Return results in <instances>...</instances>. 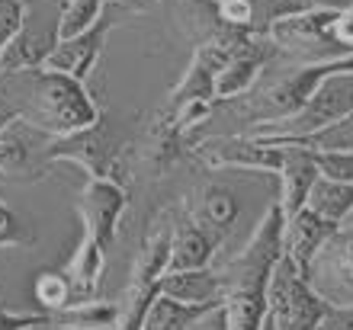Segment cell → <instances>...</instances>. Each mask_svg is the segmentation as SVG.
I'll return each instance as SVG.
<instances>
[{
  "label": "cell",
  "instance_id": "1",
  "mask_svg": "<svg viewBox=\"0 0 353 330\" xmlns=\"http://www.w3.org/2000/svg\"><path fill=\"white\" fill-rule=\"evenodd\" d=\"M283 228L286 215L273 202L263 212L254 238L219 269L222 276V305L228 314V330H263L270 318V276L283 257Z\"/></svg>",
  "mask_w": 353,
  "mask_h": 330
},
{
  "label": "cell",
  "instance_id": "2",
  "mask_svg": "<svg viewBox=\"0 0 353 330\" xmlns=\"http://www.w3.org/2000/svg\"><path fill=\"white\" fill-rule=\"evenodd\" d=\"M0 87L13 100L23 125L46 132L52 138L74 135L100 119V106L93 103L90 90L65 74L32 68V71L0 77Z\"/></svg>",
  "mask_w": 353,
  "mask_h": 330
},
{
  "label": "cell",
  "instance_id": "3",
  "mask_svg": "<svg viewBox=\"0 0 353 330\" xmlns=\"http://www.w3.org/2000/svg\"><path fill=\"white\" fill-rule=\"evenodd\" d=\"M125 151V132L112 116L100 112V119L65 138H52L42 147V161L55 164V161H71V164L84 167L87 176L93 180H119L116 164L119 154Z\"/></svg>",
  "mask_w": 353,
  "mask_h": 330
},
{
  "label": "cell",
  "instance_id": "4",
  "mask_svg": "<svg viewBox=\"0 0 353 330\" xmlns=\"http://www.w3.org/2000/svg\"><path fill=\"white\" fill-rule=\"evenodd\" d=\"M334 74H353V55H341V58H327V61H312V65H299L292 71H283L273 83H267L261 90L257 100V112H254V125H267V122H283L292 119L302 106H305L315 90L327 77Z\"/></svg>",
  "mask_w": 353,
  "mask_h": 330
},
{
  "label": "cell",
  "instance_id": "5",
  "mask_svg": "<svg viewBox=\"0 0 353 330\" xmlns=\"http://www.w3.org/2000/svg\"><path fill=\"white\" fill-rule=\"evenodd\" d=\"M350 116H353V74H334V77H327V81L318 87L315 96H312L292 119L267 122V125H257V129L244 132V135H251V138H257V141H263V145H270V141L315 135V132L327 129V125H337V122L350 119Z\"/></svg>",
  "mask_w": 353,
  "mask_h": 330
},
{
  "label": "cell",
  "instance_id": "6",
  "mask_svg": "<svg viewBox=\"0 0 353 330\" xmlns=\"http://www.w3.org/2000/svg\"><path fill=\"white\" fill-rule=\"evenodd\" d=\"M270 318L276 330H315V324L327 314L331 305L312 289L305 273L283 254L270 276Z\"/></svg>",
  "mask_w": 353,
  "mask_h": 330
},
{
  "label": "cell",
  "instance_id": "7",
  "mask_svg": "<svg viewBox=\"0 0 353 330\" xmlns=\"http://www.w3.org/2000/svg\"><path fill=\"white\" fill-rule=\"evenodd\" d=\"M305 279L331 308L353 311V225H341L321 244L308 263Z\"/></svg>",
  "mask_w": 353,
  "mask_h": 330
},
{
  "label": "cell",
  "instance_id": "8",
  "mask_svg": "<svg viewBox=\"0 0 353 330\" xmlns=\"http://www.w3.org/2000/svg\"><path fill=\"white\" fill-rule=\"evenodd\" d=\"M196 154L205 167H215V170H254V174H279L286 161L283 147L263 145L251 135L209 138L196 147Z\"/></svg>",
  "mask_w": 353,
  "mask_h": 330
},
{
  "label": "cell",
  "instance_id": "9",
  "mask_svg": "<svg viewBox=\"0 0 353 330\" xmlns=\"http://www.w3.org/2000/svg\"><path fill=\"white\" fill-rule=\"evenodd\" d=\"M341 17V7H299L296 13L276 17L267 26L270 42L289 55H302V52H315L327 42L334 45L331 39V26Z\"/></svg>",
  "mask_w": 353,
  "mask_h": 330
},
{
  "label": "cell",
  "instance_id": "10",
  "mask_svg": "<svg viewBox=\"0 0 353 330\" xmlns=\"http://www.w3.org/2000/svg\"><path fill=\"white\" fill-rule=\"evenodd\" d=\"M273 55H276V45L270 42L267 32H248V36L234 45L228 65L222 68L219 81H215V103L234 100V96H241V93L251 90Z\"/></svg>",
  "mask_w": 353,
  "mask_h": 330
},
{
  "label": "cell",
  "instance_id": "11",
  "mask_svg": "<svg viewBox=\"0 0 353 330\" xmlns=\"http://www.w3.org/2000/svg\"><path fill=\"white\" fill-rule=\"evenodd\" d=\"M129 205V193L119 180H87L84 189L77 193V215L84 221V231L100 238L106 247L116 238V228H119L122 212Z\"/></svg>",
  "mask_w": 353,
  "mask_h": 330
},
{
  "label": "cell",
  "instance_id": "12",
  "mask_svg": "<svg viewBox=\"0 0 353 330\" xmlns=\"http://www.w3.org/2000/svg\"><path fill=\"white\" fill-rule=\"evenodd\" d=\"M186 215H190V225L209 231L212 238L222 240L228 231L234 228L238 221V212H241V202L234 196L232 186L225 183H203L199 189L186 196Z\"/></svg>",
  "mask_w": 353,
  "mask_h": 330
},
{
  "label": "cell",
  "instance_id": "13",
  "mask_svg": "<svg viewBox=\"0 0 353 330\" xmlns=\"http://www.w3.org/2000/svg\"><path fill=\"white\" fill-rule=\"evenodd\" d=\"M110 29H112V19L103 17L90 32H84V36L68 39V42H55L42 68H46V71H55V74H65V77H74V81L84 83L87 77H90L93 65H97V58H100L103 45H106Z\"/></svg>",
  "mask_w": 353,
  "mask_h": 330
},
{
  "label": "cell",
  "instance_id": "14",
  "mask_svg": "<svg viewBox=\"0 0 353 330\" xmlns=\"http://www.w3.org/2000/svg\"><path fill=\"white\" fill-rule=\"evenodd\" d=\"M286 151V161H283V170H279V209L286 218H292L296 212H302L308 205V196L315 189V183L321 180V170H318L315 157L302 151V147H283Z\"/></svg>",
  "mask_w": 353,
  "mask_h": 330
},
{
  "label": "cell",
  "instance_id": "15",
  "mask_svg": "<svg viewBox=\"0 0 353 330\" xmlns=\"http://www.w3.org/2000/svg\"><path fill=\"white\" fill-rule=\"evenodd\" d=\"M337 228H341V225H331V221H325L312 209L296 212L292 218H286V228H283V254L305 273L312 257L321 250V244H325Z\"/></svg>",
  "mask_w": 353,
  "mask_h": 330
},
{
  "label": "cell",
  "instance_id": "16",
  "mask_svg": "<svg viewBox=\"0 0 353 330\" xmlns=\"http://www.w3.org/2000/svg\"><path fill=\"white\" fill-rule=\"evenodd\" d=\"M158 295H168L180 305H222V276L219 269H186V273H164Z\"/></svg>",
  "mask_w": 353,
  "mask_h": 330
},
{
  "label": "cell",
  "instance_id": "17",
  "mask_svg": "<svg viewBox=\"0 0 353 330\" xmlns=\"http://www.w3.org/2000/svg\"><path fill=\"white\" fill-rule=\"evenodd\" d=\"M103 266H106V244L84 231L81 244H77L71 260L65 263V276H68V282H71V289H74V305L90 302V295L100 285Z\"/></svg>",
  "mask_w": 353,
  "mask_h": 330
},
{
  "label": "cell",
  "instance_id": "18",
  "mask_svg": "<svg viewBox=\"0 0 353 330\" xmlns=\"http://www.w3.org/2000/svg\"><path fill=\"white\" fill-rule=\"evenodd\" d=\"M222 240L212 238L209 231L196 228V225H180L174 231V250H170V266L168 273H186V269H205L212 266L215 250Z\"/></svg>",
  "mask_w": 353,
  "mask_h": 330
},
{
  "label": "cell",
  "instance_id": "19",
  "mask_svg": "<svg viewBox=\"0 0 353 330\" xmlns=\"http://www.w3.org/2000/svg\"><path fill=\"white\" fill-rule=\"evenodd\" d=\"M122 305L112 302H77L65 311L52 314V327H77V330H119Z\"/></svg>",
  "mask_w": 353,
  "mask_h": 330
},
{
  "label": "cell",
  "instance_id": "20",
  "mask_svg": "<svg viewBox=\"0 0 353 330\" xmlns=\"http://www.w3.org/2000/svg\"><path fill=\"white\" fill-rule=\"evenodd\" d=\"M315 215H321L331 225H344L353 215V183H341V180H327L321 176L308 196V205Z\"/></svg>",
  "mask_w": 353,
  "mask_h": 330
},
{
  "label": "cell",
  "instance_id": "21",
  "mask_svg": "<svg viewBox=\"0 0 353 330\" xmlns=\"http://www.w3.org/2000/svg\"><path fill=\"white\" fill-rule=\"evenodd\" d=\"M209 308H215V305H180L168 295H158L145 314L141 330H190V324L199 321Z\"/></svg>",
  "mask_w": 353,
  "mask_h": 330
},
{
  "label": "cell",
  "instance_id": "22",
  "mask_svg": "<svg viewBox=\"0 0 353 330\" xmlns=\"http://www.w3.org/2000/svg\"><path fill=\"white\" fill-rule=\"evenodd\" d=\"M103 17H106V0H68L65 10H61V19H58L55 42L84 36Z\"/></svg>",
  "mask_w": 353,
  "mask_h": 330
},
{
  "label": "cell",
  "instance_id": "23",
  "mask_svg": "<svg viewBox=\"0 0 353 330\" xmlns=\"http://www.w3.org/2000/svg\"><path fill=\"white\" fill-rule=\"evenodd\" d=\"M48 52H52V48H46V42L32 39L29 32H19V36L0 52V77L42 68L46 65V58H48Z\"/></svg>",
  "mask_w": 353,
  "mask_h": 330
},
{
  "label": "cell",
  "instance_id": "24",
  "mask_svg": "<svg viewBox=\"0 0 353 330\" xmlns=\"http://www.w3.org/2000/svg\"><path fill=\"white\" fill-rule=\"evenodd\" d=\"M32 295H36V302L46 311H55V314L74 305V289H71L65 273H39L36 285H32Z\"/></svg>",
  "mask_w": 353,
  "mask_h": 330
},
{
  "label": "cell",
  "instance_id": "25",
  "mask_svg": "<svg viewBox=\"0 0 353 330\" xmlns=\"http://www.w3.org/2000/svg\"><path fill=\"white\" fill-rule=\"evenodd\" d=\"M36 234L26 221L19 218L13 209H7L0 202V250H17V247H32Z\"/></svg>",
  "mask_w": 353,
  "mask_h": 330
},
{
  "label": "cell",
  "instance_id": "26",
  "mask_svg": "<svg viewBox=\"0 0 353 330\" xmlns=\"http://www.w3.org/2000/svg\"><path fill=\"white\" fill-rule=\"evenodd\" d=\"M315 157L318 170L327 180H341V183H353V154L347 151H308Z\"/></svg>",
  "mask_w": 353,
  "mask_h": 330
},
{
  "label": "cell",
  "instance_id": "27",
  "mask_svg": "<svg viewBox=\"0 0 353 330\" xmlns=\"http://www.w3.org/2000/svg\"><path fill=\"white\" fill-rule=\"evenodd\" d=\"M26 26V0H0V52Z\"/></svg>",
  "mask_w": 353,
  "mask_h": 330
},
{
  "label": "cell",
  "instance_id": "28",
  "mask_svg": "<svg viewBox=\"0 0 353 330\" xmlns=\"http://www.w3.org/2000/svg\"><path fill=\"white\" fill-rule=\"evenodd\" d=\"M219 19H222L228 29H248V32H257V29H254V19H257L254 0H219Z\"/></svg>",
  "mask_w": 353,
  "mask_h": 330
},
{
  "label": "cell",
  "instance_id": "29",
  "mask_svg": "<svg viewBox=\"0 0 353 330\" xmlns=\"http://www.w3.org/2000/svg\"><path fill=\"white\" fill-rule=\"evenodd\" d=\"M26 141L10 132H0V174H19L26 167Z\"/></svg>",
  "mask_w": 353,
  "mask_h": 330
},
{
  "label": "cell",
  "instance_id": "30",
  "mask_svg": "<svg viewBox=\"0 0 353 330\" xmlns=\"http://www.w3.org/2000/svg\"><path fill=\"white\" fill-rule=\"evenodd\" d=\"M32 327H52V314L48 311H39V314H29V311H7L0 308V330H32Z\"/></svg>",
  "mask_w": 353,
  "mask_h": 330
},
{
  "label": "cell",
  "instance_id": "31",
  "mask_svg": "<svg viewBox=\"0 0 353 330\" xmlns=\"http://www.w3.org/2000/svg\"><path fill=\"white\" fill-rule=\"evenodd\" d=\"M331 39H334V45H341V52L353 55V13L350 10H341V17L334 19V26H331Z\"/></svg>",
  "mask_w": 353,
  "mask_h": 330
},
{
  "label": "cell",
  "instance_id": "32",
  "mask_svg": "<svg viewBox=\"0 0 353 330\" xmlns=\"http://www.w3.org/2000/svg\"><path fill=\"white\" fill-rule=\"evenodd\" d=\"M315 330H353V311H347V308H327V314L315 324Z\"/></svg>",
  "mask_w": 353,
  "mask_h": 330
},
{
  "label": "cell",
  "instance_id": "33",
  "mask_svg": "<svg viewBox=\"0 0 353 330\" xmlns=\"http://www.w3.org/2000/svg\"><path fill=\"white\" fill-rule=\"evenodd\" d=\"M190 330H228V314H225V305L209 308L199 321L190 324Z\"/></svg>",
  "mask_w": 353,
  "mask_h": 330
},
{
  "label": "cell",
  "instance_id": "34",
  "mask_svg": "<svg viewBox=\"0 0 353 330\" xmlns=\"http://www.w3.org/2000/svg\"><path fill=\"white\" fill-rule=\"evenodd\" d=\"M10 122H19V112L13 106V100L7 96V90L0 87V132H7Z\"/></svg>",
  "mask_w": 353,
  "mask_h": 330
},
{
  "label": "cell",
  "instance_id": "35",
  "mask_svg": "<svg viewBox=\"0 0 353 330\" xmlns=\"http://www.w3.org/2000/svg\"><path fill=\"white\" fill-rule=\"evenodd\" d=\"M106 3H112V7L125 10V13H145V10H148L154 0H106Z\"/></svg>",
  "mask_w": 353,
  "mask_h": 330
},
{
  "label": "cell",
  "instance_id": "36",
  "mask_svg": "<svg viewBox=\"0 0 353 330\" xmlns=\"http://www.w3.org/2000/svg\"><path fill=\"white\" fill-rule=\"evenodd\" d=\"M263 330H276V324H273V318H267V324H263Z\"/></svg>",
  "mask_w": 353,
  "mask_h": 330
},
{
  "label": "cell",
  "instance_id": "37",
  "mask_svg": "<svg viewBox=\"0 0 353 330\" xmlns=\"http://www.w3.org/2000/svg\"><path fill=\"white\" fill-rule=\"evenodd\" d=\"M55 330H77V327H55Z\"/></svg>",
  "mask_w": 353,
  "mask_h": 330
},
{
  "label": "cell",
  "instance_id": "38",
  "mask_svg": "<svg viewBox=\"0 0 353 330\" xmlns=\"http://www.w3.org/2000/svg\"><path fill=\"white\" fill-rule=\"evenodd\" d=\"M347 10H350V13H353V3H350V7H347Z\"/></svg>",
  "mask_w": 353,
  "mask_h": 330
}]
</instances>
